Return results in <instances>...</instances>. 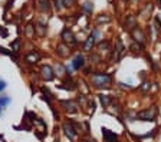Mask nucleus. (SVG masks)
<instances>
[{
	"label": "nucleus",
	"instance_id": "obj_1",
	"mask_svg": "<svg viewBox=\"0 0 161 142\" xmlns=\"http://www.w3.org/2000/svg\"><path fill=\"white\" fill-rule=\"evenodd\" d=\"M91 83L95 88H108L111 85V76L106 73H94L91 78Z\"/></svg>",
	"mask_w": 161,
	"mask_h": 142
},
{
	"label": "nucleus",
	"instance_id": "obj_2",
	"mask_svg": "<svg viewBox=\"0 0 161 142\" xmlns=\"http://www.w3.org/2000/svg\"><path fill=\"white\" fill-rule=\"evenodd\" d=\"M61 39H62V42L65 45H68V46H73V45L78 43L75 35H73L69 29H63L62 30V33H61Z\"/></svg>",
	"mask_w": 161,
	"mask_h": 142
},
{
	"label": "nucleus",
	"instance_id": "obj_3",
	"mask_svg": "<svg viewBox=\"0 0 161 142\" xmlns=\"http://www.w3.org/2000/svg\"><path fill=\"white\" fill-rule=\"evenodd\" d=\"M157 116V108H148L137 113V118L143 121H154Z\"/></svg>",
	"mask_w": 161,
	"mask_h": 142
},
{
	"label": "nucleus",
	"instance_id": "obj_4",
	"mask_svg": "<svg viewBox=\"0 0 161 142\" xmlns=\"http://www.w3.org/2000/svg\"><path fill=\"white\" fill-rule=\"evenodd\" d=\"M40 76H42L43 80L51 82V80H53V78H55V70H53V68H52L51 65H43L42 69H40Z\"/></svg>",
	"mask_w": 161,
	"mask_h": 142
},
{
	"label": "nucleus",
	"instance_id": "obj_5",
	"mask_svg": "<svg viewBox=\"0 0 161 142\" xmlns=\"http://www.w3.org/2000/svg\"><path fill=\"white\" fill-rule=\"evenodd\" d=\"M62 129H63V132H65V135L69 138V141H72V142L75 141V138H76V135H78V131L73 128V125L71 124V122H65Z\"/></svg>",
	"mask_w": 161,
	"mask_h": 142
},
{
	"label": "nucleus",
	"instance_id": "obj_6",
	"mask_svg": "<svg viewBox=\"0 0 161 142\" xmlns=\"http://www.w3.org/2000/svg\"><path fill=\"white\" fill-rule=\"evenodd\" d=\"M25 60L29 63V65H36V63L40 60V55L36 50H30L29 53L25 56Z\"/></svg>",
	"mask_w": 161,
	"mask_h": 142
},
{
	"label": "nucleus",
	"instance_id": "obj_7",
	"mask_svg": "<svg viewBox=\"0 0 161 142\" xmlns=\"http://www.w3.org/2000/svg\"><path fill=\"white\" fill-rule=\"evenodd\" d=\"M61 106L69 113H73V112L78 111V105L73 102V101H61Z\"/></svg>",
	"mask_w": 161,
	"mask_h": 142
},
{
	"label": "nucleus",
	"instance_id": "obj_8",
	"mask_svg": "<svg viewBox=\"0 0 161 142\" xmlns=\"http://www.w3.org/2000/svg\"><path fill=\"white\" fill-rule=\"evenodd\" d=\"M96 37H99V32H98V30H94L92 35L88 37L86 43H85V50H86V52H89L92 47H94V45H95V42H96Z\"/></svg>",
	"mask_w": 161,
	"mask_h": 142
},
{
	"label": "nucleus",
	"instance_id": "obj_9",
	"mask_svg": "<svg viewBox=\"0 0 161 142\" xmlns=\"http://www.w3.org/2000/svg\"><path fill=\"white\" fill-rule=\"evenodd\" d=\"M102 135H104V139H105L106 142H119L117 138V135L112 134V132L108 131V129H105V128H102Z\"/></svg>",
	"mask_w": 161,
	"mask_h": 142
},
{
	"label": "nucleus",
	"instance_id": "obj_10",
	"mask_svg": "<svg viewBox=\"0 0 161 142\" xmlns=\"http://www.w3.org/2000/svg\"><path fill=\"white\" fill-rule=\"evenodd\" d=\"M56 53H58L59 56H62V58H66L71 52H69V47L66 46L65 43H62V45H58V47H56Z\"/></svg>",
	"mask_w": 161,
	"mask_h": 142
},
{
	"label": "nucleus",
	"instance_id": "obj_11",
	"mask_svg": "<svg viewBox=\"0 0 161 142\" xmlns=\"http://www.w3.org/2000/svg\"><path fill=\"white\" fill-rule=\"evenodd\" d=\"M37 3H39L37 7H39L42 12H49L51 10V2H49V0H37Z\"/></svg>",
	"mask_w": 161,
	"mask_h": 142
},
{
	"label": "nucleus",
	"instance_id": "obj_12",
	"mask_svg": "<svg viewBox=\"0 0 161 142\" xmlns=\"http://www.w3.org/2000/svg\"><path fill=\"white\" fill-rule=\"evenodd\" d=\"M10 102H12V99L9 98V96H6V95L0 96V108H2V109H4V108H6Z\"/></svg>",
	"mask_w": 161,
	"mask_h": 142
},
{
	"label": "nucleus",
	"instance_id": "obj_13",
	"mask_svg": "<svg viewBox=\"0 0 161 142\" xmlns=\"http://www.w3.org/2000/svg\"><path fill=\"white\" fill-rule=\"evenodd\" d=\"M122 50H124V46H122V42H121L119 39L117 40V56H115V60H118V59L121 58V55H122Z\"/></svg>",
	"mask_w": 161,
	"mask_h": 142
},
{
	"label": "nucleus",
	"instance_id": "obj_14",
	"mask_svg": "<svg viewBox=\"0 0 161 142\" xmlns=\"http://www.w3.org/2000/svg\"><path fill=\"white\" fill-rule=\"evenodd\" d=\"M132 36L135 37V40H138V42H143V40H144V35H143V32H141L138 27L132 30Z\"/></svg>",
	"mask_w": 161,
	"mask_h": 142
},
{
	"label": "nucleus",
	"instance_id": "obj_15",
	"mask_svg": "<svg viewBox=\"0 0 161 142\" xmlns=\"http://www.w3.org/2000/svg\"><path fill=\"white\" fill-rule=\"evenodd\" d=\"M53 70H55V75H58V76H63V75L66 73L65 66H63V65H61V63H58V66H56V68H55Z\"/></svg>",
	"mask_w": 161,
	"mask_h": 142
},
{
	"label": "nucleus",
	"instance_id": "obj_16",
	"mask_svg": "<svg viewBox=\"0 0 161 142\" xmlns=\"http://www.w3.org/2000/svg\"><path fill=\"white\" fill-rule=\"evenodd\" d=\"M35 32H37V35H39V36H45V33H46V27H45L43 25L37 23V25L35 26Z\"/></svg>",
	"mask_w": 161,
	"mask_h": 142
},
{
	"label": "nucleus",
	"instance_id": "obj_17",
	"mask_svg": "<svg viewBox=\"0 0 161 142\" xmlns=\"http://www.w3.org/2000/svg\"><path fill=\"white\" fill-rule=\"evenodd\" d=\"M25 33H26V36L27 37H33L36 32H35V27H33L32 25H27L26 26V29H25Z\"/></svg>",
	"mask_w": 161,
	"mask_h": 142
},
{
	"label": "nucleus",
	"instance_id": "obj_18",
	"mask_svg": "<svg viewBox=\"0 0 161 142\" xmlns=\"http://www.w3.org/2000/svg\"><path fill=\"white\" fill-rule=\"evenodd\" d=\"M53 4H55V9L58 12H61L63 9V3H62V0H53Z\"/></svg>",
	"mask_w": 161,
	"mask_h": 142
},
{
	"label": "nucleus",
	"instance_id": "obj_19",
	"mask_svg": "<svg viewBox=\"0 0 161 142\" xmlns=\"http://www.w3.org/2000/svg\"><path fill=\"white\" fill-rule=\"evenodd\" d=\"M92 9H94V6H92V4L89 3V2H86V3H85L84 6H82V10L88 12V13H91V12H92Z\"/></svg>",
	"mask_w": 161,
	"mask_h": 142
},
{
	"label": "nucleus",
	"instance_id": "obj_20",
	"mask_svg": "<svg viewBox=\"0 0 161 142\" xmlns=\"http://www.w3.org/2000/svg\"><path fill=\"white\" fill-rule=\"evenodd\" d=\"M101 102H102L104 106H108V105H109V102H111V98H109V96H104V95H102V96H101Z\"/></svg>",
	"mask_w": 161,
	"mask_h": 142
},
{
	"label": "nucleus",
	"instance_id": "obj_21",
	"mask_svg": "<svg viewBox=\"0 0 161 142\" xmlns=\"http://www.w3.org/2000/svg\"><path fill=\"white\" fill-rule=\"evenodd\" d=\"M6 88H7V83H6V80L0 78V93H2V92H3L4 89H6Z\"/></svg>",
	"mask_w": 161,
	"mask_h": 142
},
{
	"label": "nucleus",
	"instance_id": "obj_22",
	"mask_svg": "<svg viewBox=\"0 0 161 142\" xmlns=\"http://www.w3.org/2000/svg\"><path fill=\"white\" fill-rule=\"evenodd\" d=\"M62 3H63V7H69L75 3V0H62Z\"/></svg>",
	"mask_w": 161,
	"mask_h": 142
},
{
	"label": "nucleus",
	"instance_id": "obj_23",
	"mask_svg": "<svg viewBox=\"0 0 161 142\" xmlns=\"http://www.w3.org/2000/svg\"><path fill=\"white\" fill-rule=\"evenodd\" d=\"M82 142H91V141H82Z\"/></svg>",
	"mask_w": 161,
	"mask_h": 142
}]
</instances>
